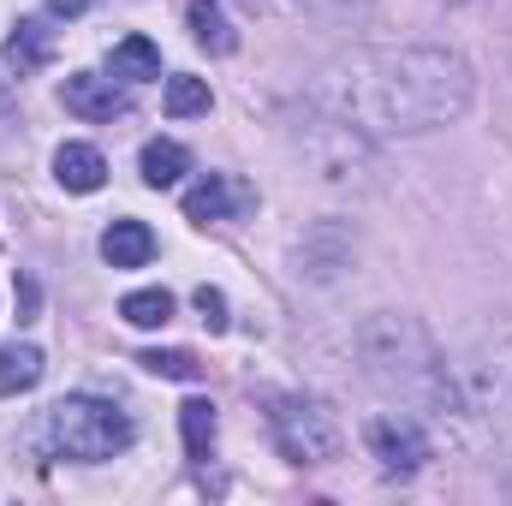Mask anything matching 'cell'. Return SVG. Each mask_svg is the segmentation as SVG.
I'll list each match as a JSON object with an SVG mask.
<instances>
[{"instance_id": "obj_1", "label": "cell", "mask_w": 512, "mask_h": 506, "mask_svg": "<svg viewBox=\"0 0 512 506\" xmlns=\"http://www.w3.org/2000/svg\"><path fill=\"white\" fill-rule=\"evenodd\" d=\"M310 102L346 131L411 137L471 108V66L447 48H358L316 78Z\"/></svg>"}, {"instance_id": "obj_2", "label": "cell", "mask_w": 512, "mask_h": 506, "mask_svg": "<svg viewBox=\"0 0 512 506\" xmlns=\"http://www.w3.org/2000/svg\"><path fill=\"white\" fill-rule=\"evenodd\" d=\"M358 352H364L370 381H376L382 393H393V399H405V405H417V411H453V405H459L447 358L435 352V340H429L411 316H376V322H364Z\"/></svg>"}, {"instance_id": "obj_3", "label": "cell", "mask_w": 512, "mask_h": 506, "mask_svg": "<svg viewBox=\"0 0 512 506\" xmlns=\"http://www.w3.org/2000/svg\"><path fill=\"white\" fill-rule=\"evenodd\" d=\"M131 417L114 399H90V393H72L60 405L42 411V441L54 459H78V465H102L114 453L131 447Z\"/></svg>"}, {"instance_id": "obj_4", "label": "cell", "mask_w": 512, "mask_h": 506, "mask_svg": "<svg viewBox=\"0 0 512 506\" xmlns=\"http://www.w3.org/2000/svg\"><path fill=\"white\" fill-rule=\"evenodd\" d=\"M268 429H274V447H280L292 465H328V459H340V447H346L340 417H334L322 399H304V393L268 399Z\"/></svg>"}, {"instance_id": "obj_5", "label": "cell", "mask_w": 512, "mask_h": 506, "mask_svg": "<svg viewBox=\"0 0 512 506\" xmlns=\"http://www.w3.org/2000/svg\"><path fill=\"white\" fill-rule=\"evenodd\" d=\"M364 441H370V459L382 465L387 477H411V471H423V459H429V435H423V423H417L411 411H382V417H370Z\"/></svg>"}, {"instance_id": "obj_6", "label": "cell", "mask_w": 512, "mask_h": 506, "mask_svg": "<svg viewBox=\"0 0 512 506\" xmlns=\"http://www.w3.org/2000/svg\"><path fill=\"white\" fill-rule=\"evenodd\" d=\"M251 209H256V191L245 179H233V173H209V179H197L185 191V221H197V227L233 221V215H251Z\"/></svg>"}, {"instance_id": "obj_7", "label": "cell", "mask_w": 512, "mask_h": 506, "mask_svg": "<svg viewBox=\"0 0 512 506\" xmlns=\"http://www.w3.org/2000/svg\"><path fill=\"white\" fill-rule=\"evenodd\" d=\"M60 102H66V114H78V120H90V126L120 120L131 108L126 90H120L114 78H96V72H72V78L60 84Z\"/></svg>"}, {"instance_id": "obj_8", "label": "cell", "mask_w": 512, "mask_h": 506, "mask_svg": "<svg viewBox=\"0 0 512 506\" xmlns=\"http://www.w3.org/2000/svg\"><path fill=\"white\" fill-rule=\"evenodd\" d=\"M54 179L66 185V191H102V179H108V161H102V149L96 143H60L54 149Z\"/></svg>"}, {"instance_id": "obj_9", "label": "cell", "mask_w": 512, "mask_h": 506, "mask_svg": "<svg viewBox=\"0 0 512 506\" xmlns=\"http://www.w3.org/2000/svg\"><path fill=\"white\" fill-rule=\"evenodd\" d=\"M137 167H143V185H149V191H173V185L185 179L191 155H185V143H173V137H149L143 155H137Z\"/></svg>"}, {"instance_id": "obj_10", "label": "cell", "mask_w": 512, "mask_h": 506, "mask_svg": "<svg viewBox=\"0 0 512 506\" xmlns=\"http://www.w3.org/2000/svg\"><path fill=\"white\" fill-rule=\"evenodd\" d=\"M149 256H155V233L143 221H114L102 233V262L108 268H143Z\"/></svg>"}, {"instance_id": "obj_11", "label": "cell", "mask_w": 512, "mask_h": 506, "mask_svg": "<svg viewBox=\"0 0 512 506\" xmlns=\"http://www.w3.org/2000/svg\"><path fill=\"white\" fill-rule=\"evenodd\" d=\"M108 78H120V84H149V78H161V48H155L149 36H126V42H114V54H108Z\"/></svg>"}, {"instance_id": "obj_12", "label": "cell", "mask_w": 512, "mask_h": 506, "mask_svg": "<svg viewBox=\"0 0 512 506\" xmlns=\"http://www.w3.org/2000/svg\"><path fill=\"white\" fill-rule=\"evenodd\" d=\"M48 54H54V30H48L42 18H18V30L6 36V60H12V72H18V78L36 72V66H48Z\"/></svg>"}, {"instance_id": "obj_13", "label": "cell", "mask_w": 512, "mask_h": 506, "mask_svg": "<svg viewBox=\"0 0 512 506\" xmlns=\"http://www.w3.org/2000/svg\"><path fill=\"white\" fill-rule=\"evenodd\" d=\"M185 18H191V36H197L209 54H233V48H239V30L227 24V12H221L215 0H191Z\"/></svg>"}, {"instance_id": "obj_14", "label": "cell", "mask_w": 512, "mask_h": 506, "mask_svg": "<svg viewBox=\"0 0 512 506\" xmlns=\"http://www.w3.org/2000/svg\"><path fill=\"white\" fill-rule=\"evenodd\" d=\"M36 381H42V352L30 340L0 346V393H30Z\"/></svg>"}, {"instance_id": "obj_15", "label": "cell", "mask_w": 512, "mask_h": 506, "mask_svg": "<svg viewBox=\"0 0 512 506\" xmlns=\"http://www.w3.org/2000/svg\"><path fill=\"white\" fill-rule=\"evenodd\" d=\"M179 429H185V453L191 459H209L215 453V429L221 423H215V405L209 399H185L179 405Z\"/></svg>"}, {"instance_id": "obj_16", "label": "cell", "mask_w": 512, "mask_h": 506, "mask_svg": "<svg viewBox=\"0 0 512 506\" xmlns=\"http://www.w3.org/2000/svg\"><path fill=\"white\" fill-rule=\"evenodd\" d=\"M120 316H126L131 328H167V322H173V292H161V286L126 292V298H120Z\"/></svg>"}, {"instance_id": "obj_17", "label": "cell", "mask_w": 512, "mask_h": 506, "mask_svg": "<svg viewBox=\"0 0 512 506\" xmlns=\"http://www.w3.org/2000/svg\"><path fill=\"white\" fill-rule=\"evenodd\" d=\"M161 102H167V114H173V120L209 114V84H203V78H185V72H179V78H167V96H161Z\"/></svg>"}, {"instance_id": "obj_18", "label": "cell", "mask_w": 512, "mask_h": 506, "mask_svg": "<svg viewBox=\"0 0 512 506\" xmlns=\"http://www.w3.org/2000/svg\"><path fill=\"white\" fill-rule=\"evenodd\" d=\"M137 364H143L149 376H167V381H197L203 376V364H197L191 352H143Z\"/></svg>"}, {"instance_id": "obj_19", "label": "cell", "mask_w": 512, "mask_h": 506, "mask_svg": "<svg viewBox=\"0 0 512 506\" xmlns=\"http://www.w3.org/2000/svg\"><path fill=\"white\" fill-rule=\"evenodd\" d=\"M298 12H316V18H334V24H352L370 12V0H292Z\"/></svg>"}, {"instance_id": "obj_20", "label": "cell", "mask_w": 512, "mask_h": 506, "mask_svg": "<svg viewBox=\"0 0 512 506\" xmlns=\"http://www.w3.org/2000/svg\"><path fill=\"white\" fill-rule=\"evenodd\" d=\"M191 304H197V316H203V328H209V334H221V328H227V298H221L215 286H197V298H191Z\"/></svg>"}, {"instance_id": "obj_21", "label": "cell", "mask_w": 512, "mask_h": 506, "mask_svg": "<svg viewBox=\"0 0 512 506\" xmlns=\"http://www.w3.org/2000/svg\"><path fill=\"white\" fill-rule=\"evenodd\" d=\"M18 322H36V280L18 274Z\"/></svg>"}, {"instance_id": "obj_22", "label": "cell", "mask_w": 512, "mask_h": 506, "mask_svg": "<svg viewBox=\"0 0 512 506\" xmlns=\"http://www.w3.org/2000/svg\"><path fill=\"white\" fill-rule=\"evenodd\" d=\"M84 6H90V0H48V12H54V18H78Z\"/></svg>"}, {"instance_id": "obj_23", "label": "cell", "mask_w": 512, "mask_h": 506, "mask_svg": "<svg viewBox=\"0 0 512 506\" xmlns=\"http://www.w3.org/2000/svg\"><path fill=\"white\" fill-rule=\"evenodd\" d=\"M6 102H12V84H6V78H0V108H6Z\"/></svg>"}]
</instances>
